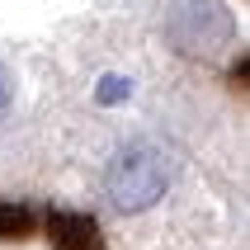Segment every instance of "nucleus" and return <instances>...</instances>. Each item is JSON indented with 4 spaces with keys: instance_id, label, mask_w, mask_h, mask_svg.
Instances as JSON below:
<instances>
[{
    "instance_id": "f257e3e1",
    "label": "nucleus",
    "mask_w": 250,
    "mask_h": 250,
    "mask_svg": "<svg viewBox=\"0 0 250 250\" xmlns=\"http://www.w3.org/2000/svg\"><path fill=\"white\" fill-rule=\"evenodd\" d=\"M166 38L180 57L222 62L236 47V14H231L227 0H170Z\"/></svg>"
},
{
    "instance_id": "f03ea898",
    "label": "nucleus",
    "mask_w": 250,
    "mask_h": 250,
    "mask_svg": "<svg viewBox=\"0 0 250 250\" xmlns=\"http://www.w3.org/2000/svg\"><path fill=\"white\" fill-rule=\"evenodd\" d=\"M166 184H170V166H166V151L151 146V142H127L118 146L104 170V189H109L113 208L118 212H146L166 198Z\"/></svg>"
},
{
    "instance_id": "7ed1b4c3",
    "label": "nucleus",
    "mask_w": 250,
    "mask_h": 250,
    "mask_svg": "<svg viewBox=\"0 0 250 250\" xmlns=\"http://www.w3.org/2000/svg\"><path fill=\"white\" fill-rule=\"evenodd\" d=\"M127 95H132V81H123V76H104L99 90H95L99 104H118V99H127Z\"/></svg>"
},
{
    "instance_id": "20e7f679",
    "label": "nucleus",
    "mask_w": 250,
    "mask_h": 250,
    "mask_svg": "<svg viewBox=\"0 0 250 250\" xmlns=\"http://www.w3.org/2000/svg\"><path fill=\"white\" fill-rule=\"evenodd\" d=\"M5 104H10V81H5V71H0V113H5Z\"/></svg>"
}]
</instances>
